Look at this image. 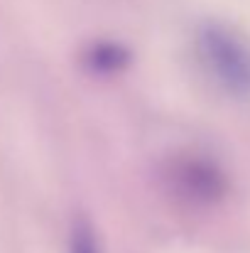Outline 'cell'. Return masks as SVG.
Segmentation results:
<instances>
[{
  "label": "cell",
  "mask_w": 250,
  "mask_h": 253,
  "mask_svg": "<svg viewBox=\"0 0 250 253\" xmlns=\"http://www.w3.org/2000/svg\"><path fill=\"white\" fill-rule=\"evenodd\" d=\"M69 253H101L98 244V234L91 226L88 219H74L71 224V234H69Z\"/></svg>",
  "instance_id": "cell-2"
},
{
  "label": "cell",
  "mask_w": 250,
  "mask_h": 253,
  "mask_svg": "<svg viewBox=\"0 0 250 253\" xmlns=\"http://www.w3.org/2000/svg\"><path fill=\"white\" fill-rule=\"evenodd\" d=\"M196 49L216 84L236 98L250 96V40L228 22L206 20L196 32Z\"/></svg>",
  "instance_id": "cell-1"
}]
</instances>
